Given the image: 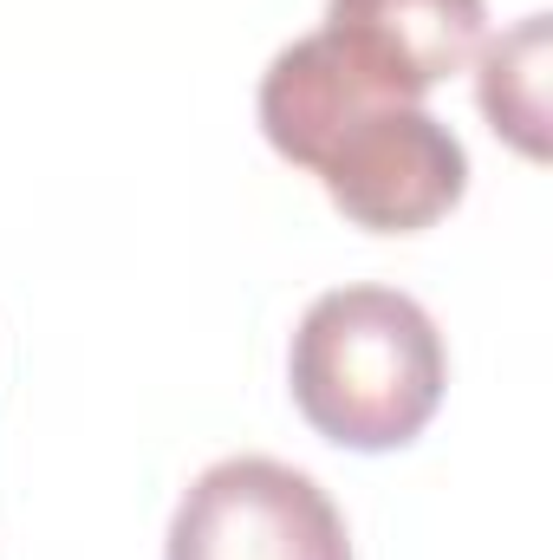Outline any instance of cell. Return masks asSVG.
<instances>
[{
  "label": "cell",
  "instance_id": "cell-1",
  "mask_svg": "<svg viewBox=\"0 0 553 560\" xmlns=\"http://www.w3.org/2000/svg\"><path fill=\"white\" fill-rule=\"evenodd\" d=\"M261 138L306 176L326 202L372 235H423L469 196L462 138L411 98L365 85L326 33L280 46L261 72Z\"/></svg>",
  "mask_w": 553,
  "mask_h": 560
},
{
  "label": "cell",
  "instance_id": "cell-2",
  "mask_svg": "<svg viewBox=\"0 0 553 560\" xmlns=\"http://www.w3.org/2000/svg\"><path fill=\"white\" fill-rule=\"evenodd\" d=\"M286 392L326 443L385 456L430 430L449 392V352L423 300L358 280L319 293L299 313L286 346Z\"/></svg>",
  "mask_w": 553,
  "mask_h": 560
},
{
  "label": "cell",
  "instance_id": "cell-3",
  "mask_svg": "<svg viewBox=\"0 0 553 560\" xmlns=\"http://www.w3.org/2000/svg\"><path fill=\"white\" fill-rule=\"evenodd\" d=\"M163 560H352V535L306 469L280 456H222L183 489Z\"/></svg>",
  "mask_w": 553,
  "mask_h": 560
},
{
  "label": "cell",
  "instance_id": "cell-4",
  "mask_svg": "<svg viewBox=\"0 0 553 560\" xmlns=\"http://www.w3.org/2000/svg\"><path fill=\"white\" fill-rule=\"evenodd\" d=\"M489 26V0H326V39L385 98L423 105L456 79Z\"/></svg>",
  "mask_w": 553,
  "mask_h": 560
},
{
  "label": "cell",
  "instance_id": "cell-5",
  "mask_svg": "<svg viewBox=\"0 0 553 560\" xmlns=\"http://www.w3.org/2000/svg\"><path fill=\"white\" fill-rule=\"evenodd\" d=\"M548 66H553V20L528 13L508 33L475 46V105L489 131L515 143L521 156H548Z\"/></svg>",
  "mask_w": 553,
  "mask_h": 560
}]
</instances>
